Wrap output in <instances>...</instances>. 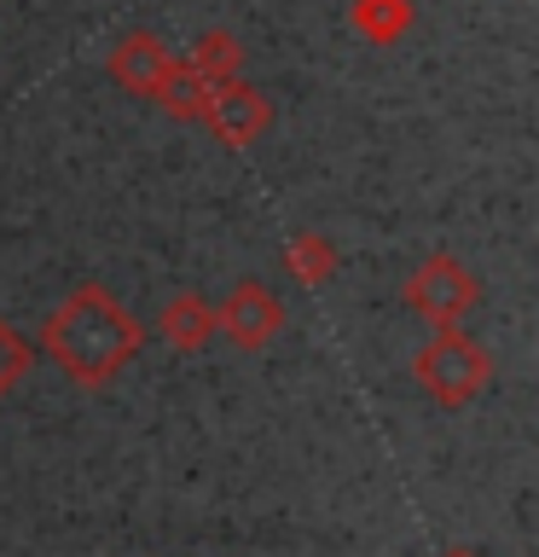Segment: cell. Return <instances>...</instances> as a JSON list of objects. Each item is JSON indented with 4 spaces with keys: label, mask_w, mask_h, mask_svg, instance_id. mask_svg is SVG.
Instances as JSON below:
<instances>
[{
    "label": "cell",
    "mask_w": 539,
    "mask_h": 557,
    "mask_svg": "<svg viewBox=\"0 0 539 557\" xmlns=\"http://www.w3.org/2000/svg\"><path fill=\"white\" fill-rule=\"evenodd\" d=\"M441 557H481V552H476V546H447Z\"/></svg>",
    "instance_id": "13"
},
{
    "label": "cell",
    "mask_w": 539,
    "mask_h": 557,
    "mask_svg": "<svg viewBox=\"0 0 539 557\" xmlns=\"http://www.w3.org/2000/svg\"><path fill=\"white\" fill-rule=\"evenodd\" d=\"M151 104H163L174 122H198V116H203V104H209V82L198 76V70L174 64V70H168V82L151 94Z\"/></svg>",
    "instance_id": "11"
},
{
    "label": "cell",
    "mask_w": 539,
    "mask_h": 557,
    "mask_svg": "<svg viewBox=\"0 0 539 557\" xmlns=\"http://www.w3.org/2000/svg\"><path fill=\"white\" fill-rule=\"evenodd\" d=\"M476 302H481V278L469 273L459 256H447V250L424 256L412 268V278H406V308L417 313V320H429V325H459Z\"/></svg>",
    "instance_id": "3"
},
{
    "label": "cell",
    "mask_w": 539,
    "mask_h": 557,
    "mask_svg": "<svg viewBox=\"0 0 539 557\" xmlns=\"http://www.w3.org/2000/svg\"><path fill=\"white\" fill-rule=\"evenodd\" d=\"M412 377H417V389H424L435 407L459 412V407H469V400L487 389V377H493V355H487L469 331L435 325V337L412 355Z\"/></svg>",
    "instance_id": "2"
},
{
    "label": "cell",
    "mask_w": 539,
    "mask_h": 557,
    "mask_svg": "<svg viewBox=\"0 0 539 557\" xmlns=\"http://www.w3.org/2000/svg\"><path fill=\"white\" fill-rule=\"evenodd\" d=\"M146 348V325L104 285H76L41 320V355L82 389H104Z\"/></svg>",
    "instance_id": "1"
},
{
    "label": "cell",
    "mask_w": 539,
    "mask_h": 557,
    "mask_svg": "<svg viewBox=\"0 0 539 557\" xmlns=\"http://www.w3.org/2000/svg\"><path fill=\"white\" fill-rule=\"evenodd\" d=\"M29 360H35L29 337L7 320V313H0V400H7V395L17 389V383L29 377Z\"/></svg>",
    "instance_id": "12"
},
{
    "label": "cell",
    "mask_w": 539,
    "mask_h": 557,
    "mask_svg": "<svg viewBox=\"0 0 539 557\" xmlns=\"http://www.w3.org/2000/svg\"><path fill=\"white\" fill-rule=\"evenodd\" d=\"M337 268H342V256L325 233H296L285 244V273L296 278V285H330Z\"/></svg>",
    "instance_id": "9"
},
{
    "label": "cell",
    "mask_w": 539,
    "mask_h": 557,
    "mask_svg": "<svg viewBox=\"0 0 539 557\" xmlns=\"http://www.w3.org/2000/svg\"><path fill=\"white\" fill-rule=\"evenodd\" d=\"M156 337H163L174 355H203L215 343V302L198 290H180L156 308Z\"/></svg>",
    "instance_id": "7"
},
{
    "label": "cell",
    "mask_w": 539,
    "mask_h": 557,
    "mask_svg": "<svg viewBox=\"0 0 539 557\" xmlns=\"http://www.w3.org/2000/svg\"><path fill=\"white\" fill-rule=\"evenodd\" d=\"M104 64H111V82L122 87V94L151 99L156 87L168 82V70L180 64V59L168 52L163 35H151V29H128V35H122V41L111 47V59H104Z\"/></svg>",
    "instance_id": "6"
},
{
    "label": "cell",
    "mask_w": 539,
    "mask_h": 557,
    "mask_svg": "<svg viewBox=\"0 0 539 557\" xmlns=\"http://www.w3.org/2000/svg\"><path fill=\"white\" fill-rule=\"evenodd\" d=\"M180 64H186V70H198L209 87H221V82L243 76V41H238L233 29H203Z\"/></svg>",
    "instance_id": "8"
},
{
    "label": "cell",
    "mask_w": 539,
    "mask_h": 557,
    "mask_svg": "<svg viewBox=\"0 0 539 557\" xmlns=\"http://www.w3.org/2000/svg\"><path fill=\"white\" fill-rule=\"evenodd\" d=\"M198 122L221 139L226 151H243V146H255V139L267 134L273 104H267V94H261L255 82L233 76V82L209 87V104H203V116H198Z\"/></svg>",
    "instance_id": "5"
},
{
    "label": "cell",
    "mask_w": 539,
    "mask_h": 557,
    "mask_svg": "<svg viewBox=\"0 0 539 557\" xmlns=\"http://www.w3.org/2000/svg\"><path fill=\"white\" fill-rule=\"evenodd\" d=\"M348 24H354V35H365L372 47H394L400 35L412 29V0H354V7H348Z\"/></svg>",
    "instance_id": "10"
},
{
    "label": "cell",
    "mask_w": 539,
    "mask_h": 557,
    "mask_svg": "<svg viewBox=\"0 0 539 557\" xmlns=\"http://www.w3.org/2000/svg\"><path fill=\"white\" fill-rule=\"evenodd\" d=\"M285 325H290L285 302H278V290L261 285V278H238V285L221 296V308H215V337H226L233 348H243V355L267 348Z\"/></svg>",
    "instance_id": "4"
}]
</instances>
